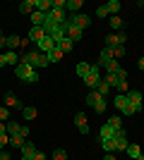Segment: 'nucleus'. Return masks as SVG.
<instances>
[{
	"label": "nucleus",
	"instance_id": "obj_1",
	"mask_svg": "<svg viewBox=\"0 0 144 160\" xmlns=\"http://www.w3.org/2000/svg\"><path fill=\"white\" fill-rule=\"evenodd\" d=\"M19 62L22 65H29V67H48V62H46V55L43 53H39V50H27L24 55H19Z\"/></svg>",
	"mask_w": 144,
	"mask_h": 160
},
{
	"label": "nucleus",
	"instance_id": "obj_2",
	"mask_svg": "<svg viewBox=\"0 0 144 160\" xmlns=\"http://www.w3.org/2000/svg\"><path fill=\"white\" fill-rule=\"evenodd\" d=\"M14 77L22 79V81H27V84H36V81H39V72L29 65H22V62L14 67Z\"/></svg>",
	"mask_w": 144,
	"mask_h": 160
},
{
	"label": "nucleus",
	"instance_id": "obj_3",
	"mask_svg": "<svg viewBox=\"0 0 144 160\" xmlns=\"http://www.w3.org/2000/svg\"><path fill=\"white\" fill-rule=\"evenodd\" d=\"M87 103H89V105L94 108V112H99V115H103V112H106V108H108V100L103 98L99 91H89V96H87Z\"/></svg>",
	"mask_w": 144,
	"mask_h": 160
},
{
	"label": "nucleus",
	"instance_id": "obj_4",
	"mask_svg": "<svg viewBox=\"0 0 144 160\" xmlns=\"http://www.w3.org/2000/svg\"><path fill=\"white\" fill-rule=\"evenodd\" d=\"M84 84L89 86V91H96V88H99V84H101V67L99 65H91L89 74L84 77Z\"/></svg>",
	"mask_w": 144,
	"mask_h": 160
},
{
	"label": "nucleus",
	"instance_id": "obj_5",
	"mask_svg": "<svg viewBox=\"0 0 144 160\" xmlns=\"http://www.w3.org/2000/svg\"><path fill=\"white\" fill-rule=\"evenodd\" d=\"M113 105H115L123 115H127V117H130V115H135V108L130 105V100H127V96H125V93H118L115 100H113Z\"/></svg>",
	"mask_w": 144,
	"mask_h": 160
},
{
	"label": "nucleus",
	"instance_id": "obj_6",
	"mask_svg": "<svg viewBox=\"0 0 144 160\" xmlns=\"http://www.w3.org/2000/svg\"><path fill=\"white\" fill-rule=\"evenodd\" d=\"M70 24L84 31V29L91 24V17H89V14H82V12H79V14H72V17H70Z\"/></svg>",
	"mask_w": 144,
	"mask_h": 160
},
{
	"label": "nucleus",
	"instance_id": "obj_7",
	"mask_svg": "<svg viewBox=\"0 0 144 160\" xmlns=\"http://www.w3.org/2000/svg\"><path fill=\"white\" fill-rule=\"evenodd\" d=\"M127 100H130V105L135 108V112H139V110H144V98H142V93L139 91H127Z\"/></svg>",
	"mask_w": 144,
	"mask_h": 160
},
{
	"label": "nucleus",
	"instance_id": "obj_8",
	"mask_svg": "<svg viewBox=\"0 0 144 160\" xmlns=\"http://www.w3.org/2000/svg\"><path fill=\"white\" fill-rule=\"evenodd\" d=\"M127 146H130V141H127L125 129H118V134H115V151H127Z\"/></svg>",
	"mask_w": 144,
	"mask_h": 160
},
{
	"label": "nucleus",
	"instance_id": "obj_9",
	"mask_svg": "<svg viewBox=\"0 0 144 160\" xmlns=\"http://www.w3.org/2000/svg\"><path fill=\"white\" fill-rule=\"evenodd\" d=\"M27 38L31 41L34 46L39 43V41H43V38H46V31H43V27H31V29H29V36H27Z\"/></svg>",
	"mask_w": 144,
	"mask_h": 160
},
{
	"label": "nucleus",
	"instance_id": "obj_10",
	"mask_svg": "<svg viewBox=\"0 0 144 160\" xmlns=\"http://www.w3.org/2000/svg\"><path fill=\"white\" fill-rule=\"evenodd\" d=\"M5 105L10 108V110H24V105H22V100L17 98L14 93H5Z\"/></svg>",
	"mask_w": 144,
	"mask_h": 160
},
{
	"label": "nucleus",
	"instance_id": "obj_11",
	"mask_svg": "<svg viewBox=\"0 0 144 160\" xmlns=\"http://www.w3.org/2000/svg\"><path fill=\"white\" fill-rule=\"evenodd\" d=\"M48 17H51L55 24H65V22L70 19V17H67V10H51V12H48Z\"/></svg>",
	"mask_w": 144,
	"mask_h": 160
},
{
	"label": "nucleus",
	"instance_id": "obj_12",
	"mask_svg": "<svg viewBox=\"0 0 144 160\" xmlns=\"http://www.w3.org/2000/svg\"><path fill=\"white\" fill-rule=\"evenodd\" d=\"M53 48H55V41H53V38H48V36H46L43 41H39V43H36V50H39V53H43V55L51 53Z\"/></svg>",
	"mask_w": 144,
	"mask_h": 160
},
{
	"label": "nucleus",
	"instance_id": "obj_13",
	"mask_svg": "<svg viewBox=\"0 0 144 160\" xmlns=\"http://www.w3.org/2000/svg\"><path fill=\"white\" fill-rule=\"evenodd\" d=\"M36 155V146L31 141H24V146H22V160H34Z\"/></svg>",
	"mask_w": 144,
	"mask_h": 160
},
{
	"label": "nucleus",
	"instance_id": "obj_14",
	"mask_svg": "<svg viewBox=\"0 0 144 160\" xmlns=\"http://www.w3.org/2000/svg\"><path fill=\"white\" fill-rule=\"evenodd\" d=\"M75 124H77V129H79V134H89V124H87V115L84 112L75 115Z\"/></svg>",
	"mask_w": 144,
	"mask_h": 160
},
{
	"label": "nucleus",
	"instance_id": "obj_15",
	"mask_svg": "<svg viewBox=\"0 0 144 160\" xmlns=\"http://www.w3.org/2000/svg\"><path fill=\"white\" fill-rule=\"evenodd\" d=\"M34 7L41 14H48L51 10H53V0H34Z\"/></svg>",
	"mask_w": 144,
	"mask_h": 160
},
{
	"label": "nucleus",
	"instance_id": "obj_16",
	"mask_svg": "<svg viewBox=\"0 0 144 160\" xmlns=\"http://www.w3.org/2000/svg\"><path fill=\"white\" fill-rule=\"evenodd\" d=\"M110 60H115V58H113V48H103L101 53H99V67H103Z\"/></svg>",
	"mask_w": 144,
	"mask_h": 160
},
{
	"label": "nucleus",
	"instance_id": "obj_17",
	"mask_svg": "<svg viewBox=\"0 0 144 160\" xmlns=\"http://www.w3.org/2000/svg\"><path fill=\"white\" fill-rule=\"evenodd\" d=\"M99 134H101V139H115V134H118V129H113L106 122V124H101V129H99Z\"/></svg>",
	"mask_w": 144,
	"mask_h": 160
},
{
	"label": "nucleus",
	"instance_id": "obj_18",
	"mask_svg": "<svg viewBox=\"0 0 144 160\" xmlns=\"http://www.w3.org/2000/svg\"><path fill=\"white\" fill-rule=\"evenodd\" d=\"M58 60H62V50L55 46L51 53H46V62H48V65H53V62H58Z\"/></svg>",
	"mask_w": 144,
	"mask_h": 160
},
{
	"label": "nucleus",
	"instance_id": "obj_19",
	"mask_svg": "<svg viewBox=\"0 0 144 160\" xmlns=\"http://www.w3.org/2000/svg\"><path fill=\"white\" fill-rule=\"evenodd\" d=\"M125 153L130 155L132 160H144V155H142V151H139V146H137V143H130V146H127V151H125Z\"/></svg>",
	"mask_w": 144,
	"mask_h": 160
},
{
	"label": "nucleus",
	"instance_id": "obj_20",
	"mask_svg": "<svg viewBox=\"0 0 144 160\" xmlns=\"http://www.w3.org/2000/svg\"><path fill=\"white\" fill-rule=\"evenodd\" d=\"M55 46L60 48V50H62V55H65V53H72V48H75V43H72V41H70L67 36H65V38H62V41H58Z\"/></svg>",
	"mask_w": 144,
	"mask_h": 160
},
{
	"label": "nucleus",
	"instance_id": "obj_21",
	"mask_svg": "<svg viewBox=\"0 0 144 160\" xmlns=\"http://www.w3.org/2000/svg\"><path fill=\"white\" fill-rule=\"evenodd\" d=\"M82 5H84L82 0H67V2H65V10L72 12V14H79V7H82Z\"/></svg>",
	"mask_w": 144,
	"mask_h": 160
},
{
	"label": "nucleus",
	"instance_id": "obj_22",
	"mask_svg": "<svg viewBox=\"0 0 144 160\" xmlns=\"http://www.w3.org/2000/svg\"><path fill=\"white\" fill-rule=\"evenodd\" d=\"M29 17H31V27H43V22H46V14H41L39 10H34Z\"/></svg>",
	"mask_w": 144,
	"mask_h": 160
},
{
	"label": "nucleus",
	"instance_id": "obj_23",
	"mask_svg": "<svg viewBox=\"0 0 144 160\" xmlns=\"http://www.w3.org/2000/svg\"><path fill=\"white\" fill-rule=\"evenodd\" d=\"M118 46H123V43H120V36H118V33H108V36H106V48H118Z\"/></svg>",
	"mask_w": 144,
	"mask_h": 160
},
{
	"label": "nucleus",
	"instance_id": "obj_24",
	"mask_svg": "<svg viewBox=\"0 0 144 160\" xmlns=\"http://www.w3.org/2000/svg\"><path fill=\"white\" fill-rule=\"evenodd\" d=\"M19 127H22L19 122H10V120H7V122H5V132H7V136H14V134H19Z\"/></svg>",
	"mask_w": 144,
	"mask_h": 160
},
{
	"label": "nucleus",
	"instance_id": "obj_25",
	"mask_svg": "<svg viewBox=\"0 0 144 160\" xmlns=\"http://www.w3.org/2000/svg\"><path fill=\"white\" fill-rule=\"evenodd\" d=\"M34 10H36V7H34V0H24V2L19 5V12L22 14H31Z\"/></svg>",
	"mask_w": 144,
	"mask_h": 160
},
{
	"label": "nucleus",
	"instance_id": "obj_26",
	"mask_svg": "<svg viewBox=\"0 0 144 160\" xmlns=\"http://www.w3.org/2000/svg\"><path fill=\"white\" fill-rule=\"evenodd\" d=\"M106 10H108L110 17L118 14V12H120V0H110V2H106Z\"/></svg>",
	"mask_w": 144,
	"mask_h": 160
},
{
	"label": "nucleus",
	"instance_id": "obj_27",
	"mask_svg": "<svg viewBox=\"0 0 144 160\" xmlns=\"http://www.w3.org/2000/svg\"><path fill=\"white\" fill-rule=\"evenodd\" d=\"M89 69H91V65H89V62H79L75 72H77V77H82V79H84V77L89 74Z\"/></svg>",
	"mask_w": 144,
	"mask_h": 160
},
{
	"label": "nucleus",
	"instance_id": "obj_28",
	"mask_svg": "<svg viewBox=\"0 0 144 160\" xmlns=\"http://www.w3.org/2000/svg\"><path fill=\"white\" fill-rule=\"evenodd\" d=\"M36 108H24V110H22V117H24V120L27 122H31V120H36Z\"/></svg>",
	"mask_w": 144,
	"mask_h": 160
},
{
	"label": "nucleus",
	"instance_id": "obj_29",
	"mask_svg": "<svg viewBox=\"0 0 144 160\" xmlns=\"http://www.w3.org/2000/svg\"><path fill=\"white\" fill-rule=\"evenodd\" d=\"M101 146L106 153H113L115 151V139H101Z\"/></svg>",
	"mask_w": 144,
	"mask_h": 160
},
{
	"label": "nucleus",
	"instance_id": "obj_30",
	"mask_svg": "<svg viewBox=\"0 0 144 160\" xmlns=\"http://www.w3.org/2000/svg\"><path fill=\"white\" fill-rule=\"evenodd\" d=\"M101 81H106L108 86H118V74H113V72H106Z\"/></svg>",
	"mask_w": 144,
	"mask_h": 160
},
{
	"label": "nucleus",
	"instance_id": "obj_31",
	"mask_svg": "<svg viewBox=\"0 0 144 160\" xmlns=\"http://www.w3.org/2000/svg\"><path fill=\"white\" fill-rule=\"evenodd\" d=\"M5 58H7V65H19V55L14 53V50H7Z\"/></svg>",
	"mask_w": 144,
	"mask_h": 160
},
{
	"label": "nucleus",
	"instance_id": "obj_32",
	"mask_svg": "<svg viewBox=\"0 0 144 160\" xmlns=\"http://www.w3.org/2000/svg\"><path fill=\"white\" fill-rule=\"evenodd\" d=\"M24 141H27V139H24V136H19V134L10 136V143H12L14 148H22V146H24Z\"/></svg>",
	"mask_w": 144,
	"mask_h": 160
},
{
	"label": "nucleus",
	"instance_id": "obj_33",
	"mask_svg": "<svg viewBox=\"0 0 144 160\" xmlns=\"http://www.w3.org/2000/svg\"><path fill=\"white\" fill-rule=\"evenodd\" d=\"M101 69H106V72H113V74H115L118 69H120V65H118V60H110V62H106Z\"/></svg>",
	"mask_w": 144,
	"mask_h": 160
},
{
	"label": "nucleus",
	"instance_id": "obj_34",
	"mask_svg": "<svg viewBox=\"0 0 144 160\" xmlns=\"http://www.w3.org/2000/svg\"><path fill=\"white\" fill-rule=\"evenodd\" d=\"M108 124L113 129H123V120H120V117H118V115H110V120H108Z\"/></svg>",
	"mask_w": 144,
	"mask_h": 160
},
{
	"label": "nucleus",
	"instance_id": "obj_35",
	"mask_svg": "<svg viewBox=\"0 0 144 160\" xmlns=\"http://www.w3.org/2000/svg\"><path fill=\"white\" fill-rule=\"evenodd\" d=\"M53 160H67V151H65V148H55L53 151Z\"/></svg>",
	"mask_w": 144,
	"mask_h": 160
},
{
	"label": "nucleus",
	"instance_id": "obj_36",
	"mask_svg": "<svg viewBox=\"0 0 144 160\" xmlns=\"http://www.w3.org/2000/svg\"><path fill=\"white\" fill-rule=\"evenodd\" d=\"M17 46H22L19 36H7V48H17Z\"/></svg>",
	"mask_w": 144,
	"mask_h": 160
},
{
	"label": "nucleus",
	"instance_id": "obj_37",
	"mask_svg": "<svg viewBox=\"0 0 144 160\" xmlns=\"http://www.w3.org/2000/svg\"><path fill=\"white\" fill-rule=\"evenodd\" d=\"M120 27H123V19H120L118 14H113V17H110V29L115 31V29H120Z\"/></svg>",
	"mask_w": 144,
	"mask_h": 160
},
{
	"label": "nucleus",
	"instance_id": "obj_38",
	"mask_svg": "<svg viewBox=\"0 0 144 160\" xmlns=\"http://www.w3.org/2000/svg\"><path fill=\"white\" fill-rule=\"evenodd\" d=\"M7 120H10V108L0 105V122H7Z\"/></svg>",
	"mask_w": 144,
	"mask_h": 160
},
{
	"label": "nucleus",
	"instance_id": "obj_39",
	"mask_svg": "<svg viewBox=\"0 0 144 160\" xmlns=\"http://www.w3.org/2000/svg\"><path fill=\"white\" fill-rule=\"evenodd\" d=\"M96 91H99V93H101L103 98H106V96H108V91H110V86H108V84H106V81H101V84H99V88H96Z\"/></svg>",
	"mask_w": 144,
	"mask_h": 160
},
{
	"label": "nucleus",
	"instance_id": "obj_40",
	"mask_svg": "<svg viewBox=\"0 0 144 160\" xmlns=\"http://www.w3.org/2000/svg\"><path fill=\"white\" fill-rule=\"evenodd\" d=\"M96 17H99V19H103V17H108V10H106V5L96 7Z\"/></svg>",
	"mask_w": 144,
	"mask_h": 160
},
{
	"label": "nucleus",
	"instance_id": "obj_41",
	"mask_svg": "<svg viewBox=\"0 0 144 160\" xmlns=\"http://www.w3.org/2000/svg\"><path fill=\"white\" fill-rule=\"evenodd\" d=\"M123 55H125V46H118V48H113V58H115V60H118V58H123Z\"/></svg>",
	"mask_w": 144,
	"mask_h": 160
},
{
	"label": "nucleus",
	"instance_id": "obj_42",
	"mask_svg": "<svg viewBox=\"0 0 144 160\" xmlns=\"http://www.w3.org/2000/svg\"><path fill=\"white\" fill-rule=\"evenodd\" d=\"M118 91H120V93H127V91H130V88H127V79H125V81H118Z\"/></svg>",
	"mask_w": 144,
	"mask_h": 160
},
{
	"label": "nucleus",
	"instance_id": "obj_43",
	"mask_svg": "<svg viewBox=\"0 0 144 160\" xmlns=\"http://www.w3.org/2000/svg\"><path fill=\"white\" fill-rule=\"evenodd\" d=\"M65 2L67 0H53V10H65Z\"/></svg>",
	"mask_w": 144,
	"mask_h": 160
},
{
	"label": "nucleus",
	"instance_id": "obj_44",
	"mask_svg": "<svg viewBox=\"0 0 144 160\" xmlns=\"http://www.w3.org/2000/svg\"><path fill=\"white\" fill-rule=\"evenodd\" d=\"M19 136H24V139L29 136V127H27V124H22V127H19Z\"/></svg>",
	"mask_w": 144,
	"mask_h": 160
},
{
	"label": "nucleus",
	"instance_id": "obj_45",
	"mask_svg": "<svg viewBox=\"0 0 144 160\" xmlns=\"http://www.w3.org/2000/svg\"><path fill=\"white\" fill-rule=\"evenodd\" d=\"M5 143H10V136H7V134H0V148L5 146Z\"/></svg>",
	"mask_w": 144,
	"mask_h": 160
},
{
	"label": "nucleus",
	"instance_id": "obj_46",
	"mask_svg": "<svg viewBox=\"0 0 144 160\" xmlns=\"http://www.w3.org/2000/svg\"><path fill=\"white\" fill-rule=\"evenodd\" d=\"M34 160H48V158H46V153H41V151H36V155H34Z\"/></svg>",
	"mask_w": 144,
	"mask_h": 160
},
{
	"label": "nucleus",
	"instance_id": "obj_47",
	"mask_svg": "<svg viewBox=\"0 0 144 160\" xmlns=\"http://www.w3.org/2000/svg\"><path fill=\"white\" fill-rule=\"evenodd\" d=\"M7 65V58H5V53H3V55H0V67H5Z\"/></svg>",
	"mask_w": 144,
	"mask_h": 160
},
{
	"label": "nucleus",
	"instance_id": "obj_48",
	"mask_svg": "<svg viewBox=\"0 0 144 160\" xmlns=\"http://www.w3.org/2000/svg\"><path fill=\"white\" fill-rule=\"evenodd\" d=\"M0 48H7V36H3V38H0Z\"/></svg>",
	"mask_w": 144,
	"mask_h": 160
},
{
	"label": "nucleus",
	"instance_id": "obj_49",
	"mask_svg": "<svg viewBox=\"0 0 144 160\" xmlns=\"http://www.w3.org/2000/svg\"><path fill=\"white\" fill-rule=\"evenodd\" d=\"M0 160H10V153H5V151H3V153H0Z\"/></svg>",
	"mask_w": 144,
	"mask_h": 160
},
{
	"label": "nucleus",
	"instance_id": "obj_50",
	"mask_svg": "<svg viewBox=\"0 0 144 160\" xmlns=\"http://www.w3.org/2000/svg\"><path fill=\"white\" fill-rule=\"evenodd\" d=\"M137 67H139V69H142V72H144V58H139V62H137Z\"/></svg>",
	"mask_w": 144,
	"mask_h": 160
},
{
	"label": "nucleus",
	"instance_id": "obj_51",
	"mask_svg": "<svg viewBox=\"0 0 144 160\" xmlns=\"http://www.w3.org/2000/svg\"><path fill=\"white\" fill-rule=\"evenodd\" d=\"M103 160H115V155H113V153H106V158H103Z\"/></svg>",
	"mask_w": 144,
	"mask_h": 160
},
{
	"label": "nucleus",
	"instance_id": "obj_52",
	"mask_svg": "<svg viewBox=\"0 0 144 160\" xmlns=\"http://www.w3.org/2000/svg\"><path fill=\"white\" fill-rule=\"evenodd\" d=\"M0 134H7L5 132V122H0Z\"/></svg>",
	"mask_w": 144,
	"mask_h": 160
},
{
	"label": "nucleus",
	"instance_id": "obj_53",
	"mask_svg": "<svg viewBox=\"0 0 144 160\" xmlns=\"http://www.w3.org/2000/svg\"><path fill=\"white\" fill-rule=\"evenodd\" d=\"M0 38H3V29H0Z\"/></svg>",
	"mask_w": 144,
	"mask_h": 160
},
{
	"label": "nucleus",
	"instance_id": "obj_54",
	"mask_svg": "<svg viewBox=\"0 0 144 160\" xmlns=\"http://www.w3.org/2000/svg\"><path fill=\"white\" fill-rule=\"evenodd\" d=\"M0 153H3V148H0Z\"/></svg>",
	"mask_w": 144,
	"mask_h": 160
}]
</instances>
